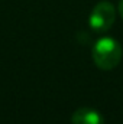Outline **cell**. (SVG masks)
Wrapping results in <instances>:
<instances>
[{
  "label": "cell",
  "instance_id": "6da1fadb",
  "mask_svg": "<svg viewBox=\"0 0 123 124\" xmlns=\"http://www.w3.org/2000/svg\"><path fill=\"white\" fill-rule=\"evenodd\" d=\"M122 46L114 38H101L93 46V61L97 68L103 71L116 68L122 59Z\"/></svg>",
  "mask_w": 123,
  "mask_h": 124
},
{
  "label": "cell",
  "instance_id": "3957f363",
  "mask_svg": "<svg viewBox=\"0 0 123 124\" xmlns=\"http://www.w3.org/2000/svg\"><path fill=\"white\" fill-rule=\"evenodd\" d=\"M71 123L72 124H104V120H103V116L98 111H96L94 108L81 107V108H78V110H75L72 113Z\"/></svg>",
  "mask_w": 123,
  "mask_h": 124
},
{
  "label": "cell",
  "instance_id": "277c9868",
  "mask_svg": "<svg viewBox=\"0 0 123 124\" xmlns=\"http://www.w3.org/2000/svg\"><path fill=\"white\" fill-rule=\"evenodd\" d=\"M119 13H120V16L123 17V0L119 1Z\"/></svg>",
  "mask_w": 123,
  "mask_h": 124
},
{
  "label": "cell",
  "instance_id": "7a4b0ae2",
  "mask_svg": "<svg viewBox=\"0 0 123 124\" xmlns=\"http://www.w3.org/2000/svg\"><path fill=\"white\" fill-rule=\"evenodd\" d=\"M116 19V10L110 1H98L91 10L88 23L96 32H106L112 28Z\"/></svg>",
  "mask_w": 123,
  "mask_h": 124
}]
</instances>
